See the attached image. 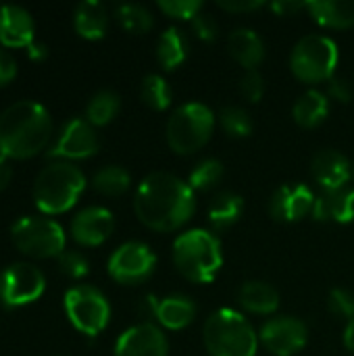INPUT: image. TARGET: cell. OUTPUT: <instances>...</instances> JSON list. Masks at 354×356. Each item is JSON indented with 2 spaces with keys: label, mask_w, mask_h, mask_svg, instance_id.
<instances>
[{
  "label": "cell",
  "mask_w": 354,
  "mask_h": 356,
  "mask_svg": "<svg viewBox=\"0 0 354 356\" xmlns=\"http://www.w3.org/2000/svg\"><path fill=\"white\" fill-rule=\"evenodd\" d=\"M113 229H115V217L108 209L88 207L71 219L69 234L73 242H77L79 246L94 248L104 244L111 238Z\"/></svg>",
  "instance_id": "obj_17"
},
{
  "label": "cell",
  "mask_w": 354,
  "mask_h": 356,
  "mask_svg": "<svg viewBox=\"0 0 354 356\" xmlns=\"http://www.w3.org/2000/svg\"><path fill=\"white\" fill-rule=\"evenodd\" d=\"M238 305L250 315H273L280 309V294L267 282H246L238 290Z\"/></svg>",
  "instance_id": "obj_23"
},
{
  "label": "cell",
  "mask_w": 354,
  "mask_h": 356,
  "mask_svg": "<svg viewBox=\"0 0 354 356\" xmlns=\"http://www.w3.org/2000/svg\"><path fill=\"white\" fill-rule=\"evenodd\" d=\"M305 10L328 29H348L354 25V0H313L305 2Z\"/></svg>",
  "instance_id": "obj_22"
},
{
  "label": "cell",
  "mask_w": 354,
  "mask_h": 356,
  "mask_svg": "<svg viewBox=\"0 0 354 356\" xmlns=\"http://www.w3.org/2000/svg\"><path fill=\"white\" fill-rule=\"evenodd\" d=\"M313 219L317 221H334V223H353L354 221V188L340 190H321L315 198Z\"/></svg>",
  "instance_id": "obj_20"
},
{
  "label": "cell",
  "mask_w": 354,
  "mask_h": 356,
  "mask_svg": "<svg viewBox=\"0 0 354 356\" xmlns=\"http://www.w3.org/2000/svg\"><path fill=\"white\" fill-rule=\"evenodd\" d=\"M202 342L209 356H257L261 344L252 323L234 309H219L209 315Z\"/></svg>",
  "instance_id": "obj_5"
},
{
  "label": "cell",
  "mask_w": 354,
  "mask_h": 356,
  "mask_svg": "<svg viewBox=\"0 0 354 356\" xmlns=\"http://www.w3.org/2000/svg\"><path fill=\"white\" fill-rule=\"evenodd\" d=\"M353 177H354V165H353Z\"/></svg>",
  "instance_id": "obj_46"
},
{
  "label": "cell",
  "mask_w": 354,
  "mask_h": 356,
  "mask_svg": "<svg viewBox=\"0 0 354 356\" xmlns=\"http://www.w3.org/2000/svg\"><path fill=\"white\" fill-rule=\"evenodd\" d=\"M140 96H142V102L148 108L156 111V113L167 111L171 106V102H173V90L167 83V79L163 75H159V73H148L142 79Z\"/></svg>",
  "instance_id": "obj_29"
},
{
  "label": "cell",
  "mask_w": 354,
  "mask_h": 356,
  "mask_svg": "<svg viewBox=\"0 0 354 356\" xmlns=\"http://www.w3.org/2000/svg\"><path fill=\"white\" fill-rule=\"evenodd\" d=\"M142 315L146 319H152L163 327V330H171V332H179L184 327H188L194 319H196V305L188 298V296H165V298H156V296H146L142 300L140 307Z\"/></svg>",
  "instance_id": "obj_14"
},
{
  "label": "cell",
  "mask_w": 354,
  "mask_h": 356,
  "mask_svg": "<svg viewBox=\"0 0 354 356\" xmlns=\"http://www.w3.org/2000/svg\"><path fill=\"white\" fill-rule=\"evenodd\" d=\"M73 27L77 35L83 40H102L108 29V13L106 6L98 0H83L75 6Z\"/></svg>",
  "instance_id": "obj_24"
},
{
  "label": "cell",
  "mask_w": 354,
  "mask_h": 356,
  "mask_svg": "<svg viewBox=\"0 0 354 356\" xmlns=\"http://www.w3.org/2000/svg\"><path fill=\"white\" fill-rule=\"evenodd\" d=\"M17 77V63L15 58L0 48V88L8 86Z\"/></svg>",
  "instance_id": "obj_41"
},
{
  "label": "cell",
  "mask_w": 354,
  "mask_h": 356,
  "mask_svg": "<svg viewBox=\"0 0 354 356\" xmlns=\"http://www.w3.org/2000/svg\"><path fill=\"white\" fill-rule=\"evenodd\" d=\"M340 60L338 44L321 33L300 38L290 52V69L303 83H323L336 77Z\"/></svg>",
  "instance_id": "obj_7"
},
{
  "label": "cell",
  "mask_w": 354,
  "mask_h": 356,
  "mask_svg": "<svg viewBox=\"0 0 354 356\" xmlns=\"http://www.w3.org/2000/svg\"><path fill=\"white\" fill-rule=\"evenodd\" d=\"M13 246L31 259H58L65 252L67 236L61 223L44 215H25L10 225Z\"/></svg>",
  "instance_id": "obj_8"
},
{
  "label": "cell",
  "mask_w": 354,
  "mask_h": 356,
  "mask_svg": "<svg viewBox=\"0 0 354 356\" xmlns=\"http://www.w3.org/2000/svg\"><path fill=\"white\" fill-rule=\"evenodd\" d=\"M315 192L307 184H284L269 200V215L280 223H296L313 215Z\"/></svg>",
  "instance_id": "obj_15"
},
{
  "label": "cell",
  "mask_w": 354,
  "mask_h": 356,
  "mask_svg": "<svg viewBox=\"0 0 354 356\" xmlns=\"http://www.w3.org/2000/svg\"><path fill=\"white\" fill-rule=\"evenodd\" d=\"M86 184L79 167L67 161H52L33 181V202L42 215H63L77 204Z\"/></svg>",
  "instance_id": "obj_4"
},
{
  "label": "cell",
  "mask_w": 354,
  "mask_h": 356,
  "mask_svg": "<svg viewBox=\"0 0 354 356\" xmlns=\"http://www.w3.org/2000/svg\"><path fill=\"white\" fill-rule=\"evenodd\" d=\"M328 309L332 315H336L338 319H344L346 323L354 319V294L348 290L336 288L330 292L328 296Z\"/></svg>",
  "instance_id": "obj_36"
},
{
  "label": "cell",
  "mask_w": 354,
  "mask_h": 356,
  "mask_svg": "<svg viewBox=\"0 0 354 356\" xmlns=\"http://www.w3.org/2000/svg\"><path fill=\"white\" fill-rule=\"evenodd\" d=\"M167 17L179 21H194L202 13V0H161L156 4Z\"/></svg>",
  "instance_id": "obj_34"
},
{
  "label": "cell",
  "mask_w": 354,
  "mask_h": 356,
  "mask_svg": "<svg viewBox=\"0 0 354 356\" xmlns=\"http://www.w3.org/2000/svg\"><path fill=\"white\" fill-rule=\"evenodd\" d=\"M311 173L321 190H340L346 188L353 175V167L342 152L321 150L311 161Z\"/></svg>",
  "instance_id": "obj_19"
},
{
  "label": "cell",
  "mask_w": 354,
  "mask_h": 356,
  "mask_svg": "<svg viewBox=\"0 0 354 356\" xmlns=\"http://www.w3.org/2000/svg\"><path fill=\"white\" fill-rule=\"evenodd\" d=\"M35 23L27 8L19 4H0V46L29 48L35 40Z\"/></svg>",
  "instance_id": "obj_18"
},
{
  "label": "cell",
  "mask_w": 354,
  "mask_h": 356,
  "mask_svg": "<svg viewBox=\"0 0 354 356\" xmlns=\"http://www.w3.org/2000/svg\"><path fill=\"white\" fill-rule=\"evenodd\" d=\"M223 179V163L217 159H202L188 177V184L194 192H209Z\"/></svg>",
  "instance_id": "obj_33"
},
{
  "label": "cell",
  "mask_w": 354,
  "mask_h": 356,
  "mask_svg": "<svg viewBox=\"0 0 354 356\" xmlns=\"http://www.w3.org/2000/svg\"><path fill=\"white\" fill-rule=\"evenodd\" d=\"M115 356H169V340L156 323L144 321L117 338Z\"/></svg>",
  "instance_id": "obj_16"
},
{
  "label": "cell",
  "mask_w": 354,
  "mask_h": 356,
  "mask_svg": "<svg viewBox=\"0 0 354 356\" xmlns=\"http://www.w3.org/2000/svg\"><path fill=\"white\" fill-rule=\"evenodd\" d=\"M330 115V98L325 92L321 90H307L303 96H298V100L294 102L292 108V117L296 121V125L305 127V129H313L317 125H321Z\"/></svg>",
  "instance_id": "obj_25"
},
{
  "label": "cell",
  "mask_w": 354,
  "mask_h": 356,
  "mask_svg": "<svg viewBox=\"0 0 354 356\" xmlns=\"http://www.w3.org/2000/svg\"><path fill=\"white\" fill-rule=\"evenodd\" d=\"M106 271L121 286H138L154 275L156 254L144 242H125L108 257Z\"/></svg>",
  "instance_id": "obj_11"
},
{
  "label": "cell",
  "mask_w": 354,
  "mask_h": 356,
  "mask_svg": "<svg viewBox=\"0 0 354 356\" xmlns=\"http://www.w3.org/2000/svg\"><path fill=\"white\" fill-rule=\"evenodd\" d=\"M56 263H58V271L65 277H69V280H83L90 273L88 259L81 252H77V250H65L56 259Z\"/></svg>",
  "instance_id": "obj_35"
},
{
  "label": "cell",
  "mask_w": 354,
  "mask_h": 356,
  "mask_svg": "<svg viewBox=\"0 0 354 356\" xmlns=\"http://www.w3.org/2000/svg\"><path fill=\"white\" fill-rule=\"evenodd\" d=\"M173 265L192 284H211L223 267V248L209 229H188L173 242Z\"/></svg>",
  "instance_id": "obj_3"
},
{
  "label": "cell",
  "mask_w": 354,
  "mask_h": 356,
  "mask_svg": "<svg viewBox=\"0 0 354 356\" xmlns=\"http://www.w3.org/2000/svg\"><path fill=\"white\" fill-rule=\"evenodd\" d=\"M115 19L119 21V25L129 31V33H146L152 29L154 25V19L150 15V10L142 4H136V2H125V4H119L117 10H115Z\"/></svg>",
  "instance_id": "obj_31"
},
{
  "label": "cell",
  "mask_w": 354,
  "mask_h": 356,
  "mask_svg": "<svg viewBox=\"0 0 354 356\" xmlns=\"http://www.w3.org/2000/svg\"><path fill=\"white\" fill-rule=\"evenodd\" d=\"M52 138V117L35 100H19L0 113V154L23 161L40 154Z\"/></svg>",
  "instance_id": "obj_2"
},
{
  "label": "cell",
  "mask_w": 354,
  "mask_h": 356,
  "mask_svg": "<svg viewBox=\"0 0 354 356\" xmlns=\"http://www.w3.org/2000/svg\"><path fill=\"white\" fill-rule=\"evenodd\" d=\"M188 35L179 27H167L156 42V60L163 69L173 71L188 58Z\"/></svg>",
  "instance_id": "obj_26"
},
{
  "label": "cell",
  "mask_w": 354,
  "mask_h": 356,
  "mask_svg": "<svg viewBox=\"0 0 354 356\" xmlns=\"http://www.w3.org/2000/svg\"><path fill=\"white\" fill-rule=\"evenodd\" d=\"M13 179V167H10V159L0 154V192H4L8 188Z\"/></svg>",
  "instance_id": "obj_43"
},
{
  "label": "cell",
  "mask_w": 354,
  "mask_h": 356,
  "mask_svg": "<svg viewBox=\"0 0 354 356\" xmlns=\"http://www.w3.org/2000/svg\"><path fill=\"white\" fill-rule=\"evenodd\" d=\"M259 342L275 356L298 355L309 342V327L296 317L282 315L263 323Z\"/></svg>",
  "instance_id": "obj_13"
},
{
  "label": "cell",
  "mask_w": 354,
  "mask_h": 356,
  "mask_svg": "<svg viewBox=\"0 0 354 356\" xmlns=\"http://www.w3.org/2000/svg\"><path fill=\"white\" fill-rule=\"evenodd\" d=\"M92 186L102 196H108V198L123 196L131 186V175L127 173V169L119 165H108L96 171V175L92 177Z\"/></svg>",
  "instance_id": "obj_30"
},
{
  "label": "cell",
  "mask_w": 354,
  "mask_h": 356,
  "mask_svg": "<svg viewBox=\"0 0 354 356\" xmlns=\"http://www.w3.org/2000/svg\"><path fill=\"white\" fill-rule=\"evenodd\" d=\"M277 15H282V17H290V15H294V13H298V10H303L305 8V2H290V0H277V2H271L269 4Z\"/></svg>",
  "instance_id": "obj_42"
},
{
  "label": "cell",
  "mask_w": 354,
  "mask_h": 356,
  "mask_svg": "<svg viewBox=\"0 0 354 356\" xmlns=\"http://www.w3.org/2000/svg\"><path fill=\"white\" fill-rule=\"evenodd\" d=\"M240 94L248 102H259L265 94V79L259 71H246L240 79Z\"/></svg>",
  "instance_id": "obj_37"
},
{
  "label": "cell",
  "mask_w": 354,
  "mask_h": 356,
  "mask_svg": "<svg viewBox=\"0 0 354 356\" xmlns=\"http://www.w3.org/2000/svg\"><path fill=\"white\" fill-rule=\"evenodd\" d=\"M134 211L148 229L171 234L194 217L196 192L182 177L167 171H154L138 184Z\"/></svg>",
  "instance_id": "obj_1"
},
{
  "label": "cell",
  "mask_w": 354,
  "mask_h": 356,
  "mask_svg": "<svg viewBox=\"0 0 354 356\" xmlns=\"http://www.w3.org/2000/svg\"><path fill=\"white\" fill-rule=\"evenodd\" d=\"M217 6L221 10L242 15V13H252V10L263 8L265 2H261V0H217Z\"/></svg>",
  "instance_id": "obj_40"
},
{
  "label": "cell",
  "mask_w": 354,
  "mask_h": 356,
  "mask_svg": "<svg viewBox=\"0 0 354 356\" xmlns=\"http://www.w3.org/2000/svg\"><path fill=\"white\" fill-rule=\"evenodd\" d=\"M63 307L69 323L83 336L96 338L111 321V305L94 286H73L65 292Z\"/></svg>",
  "instance_id": "obj_9"
},
{
  "label": "cell",
  "mask_w": 354,
  "mask_h": 356,
  "mask_svg": "<svg viewBox=\"0 0 354 356\" xmlns=\"http://www.w3.org/2000/svg\"><path fill=\"white\" fill-rule=\"evenodd\" d=\"M27 56H29L31 60L40 63V60H44V58L48 56V50H46V46H44V44H40V42H33V44L27 48Z\"/></svg>",
  "instance_id": "obj_44"
},
{
  "label": "cell",
  "mask_w": 354,
  "mask_h": 356,
  "mask_svg": "<svg viewBox=\"0 0 354 356\" xmlns=\"http://www.w3.org/2000/svg\"><path fill=\"white\" fill-rule=\"evenodd\" d=\"M344 346L354 355V319L346 323V330H344Z\"/></svg>",
  "instance_id": "obj_45"
},
{
  "label": "cell",
  "mask_w": 354,
  "mask_h": 356,
  "mask_svg": "<svg viewBox=\"0 0 354 356\" xmlns=\"http://www.w3.org/2000/svg\"><path fill=\"white\" fill-rule=\"evenodd\" d=\"M227 52L246 71H257L265 58V42L255 29L238 27L227 38Z\"/></svg>",
  "instance_id": "obj_21"
},
{
  "label": "cell",
  "mask_w": 354,
  "mask_h": 356,
  "mask_svg": "<svg viewBox=\"0 0 354 356\" xmlns=\"http://www.w3.org/2000/svg\"><path fill=\"white\" fill-rule=\"evenodd\" d=\"M219 125L232 138H248L255 129L252 117L246 108L230 104L219 111Z\"/></svg>",
  "instance_id": "obj_32"
},
{
  "label": "cell",
  "mask_w": 354,
  "mask_h": 356,
  "mask_svg": "<svg viewBox=\"0 0 354 356\" xmlns=\"http://www.w3.org/2000/svg\"><path fill=\"white\" fill-rule=\"evenodd\" d=\"M244 213V198L234 192H219L209 204V223L215 232L230 229Z\"/></svg>",
  "instance_id": "obj_27"
},
{
  "label": "cell",
  "mask_w": 354,
  "mask_h": 356,
  "mask_svg": "<svg viewBox=\"0 0 354 356\" xmlns=\"http://www.w3.org/2000/svg\"><path fill=\"white\" fill-rule=\"evenodd\" d=\"M44 273L29 263H13L0 271V302L4 309L31 305L44 294Z\"/></svg>",
  "instance_id": "obj_10"
},
{
  "label": "cell",
  "mask_w": 354,
  "mask_h": 356,
  "mask_svg": "<svg viewBox=\"0 0 354 356\" xmlns=\"http://www.w3.org/2000/svg\"><path fill=\"white\" fill-rule=\"evenodd\" d=\"M192 31L196 33L198 40L202 42H215L219 35V23L215 21V17L200 13L194 21H192Z\"/></svg>",
  "instance_id": "obj_38"
},
{
  "label": "cell",
  "mask_w": 354,
  "mask_h": 356,
  "mask_svg": "<svg viewBox=\"0 0 354 356\" xmlns=\"http://www.w3.org/2000/svg\"><path fill=\"white\" fill-rule=\"evenodd\" d=\"M119 108H121L119 94L111 90H100L90 98L86 106V121L94 127H104L117 117Z\"/></svg>",
  "instance_id": "obj_28"
},
{
  "label": "cell",
  "mask_w": 354,
  "mask_h": 356,
  "mask_svg": "<svg viewBox=\"0 0 354 356\" xmlns=\"http://www.w3.org/2000/svg\"><path fill=\"white\" fill-rule=\"evenodd\" d=\"M98 148H100V140L94 125H90L86 119L75 117L63 125L56 142L48 150V156L71 163V161H83L94 156Z\"/></svg>",
  "instance_id": "obj_12"
},
{
  "label": "cell",
  "mask_w": 354,
  "mask_h": 356,
  "mask_svg": "<svg viewBox=\"0 0 354 356\" xmlns=\"http://www.w3.org/2000/svg\"><path fill=\"white\" fill-rule=\"evenodd\" d=\"M354 96V90L353 86H351V81H346V79H342V77H332L330 81H328V98L330 100H336V102H342V104H346V102H351Z\"/></svg>",
  "instance_id": "obj_39"
},
{
  "label": "cell",
  "mask_w": 354,
  "mask_h": 356,
  "mask_svg": "<svg viewBox=\"0 0 354 356\" xmlns=\"http://www.w3.org/2000/svg\"><path fill=\"white\" fill-rule=\"evenodd\" d=\"M217 117L202 102H186L177 106L167 121V144L175 154H194L204 148L215 131Z\"/></svg>",
  "instance_id": "obj_6"
}]
</instances>
